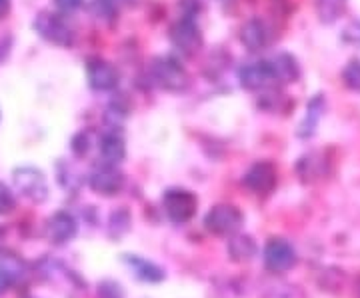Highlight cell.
<instances>
[{"mask_svg":"<svg viewBox=\"0 0 360 298\" xmlns=\"http://www.w3.org/2000/svg\"><path fill=\"white\" fill-rule=\"evenodd\" d=\"M14 188L30 202H44L49 198V182L44 172L37 167H18L13 170Z\"/></svg>","mask_w":360,"mask_h":298,"instance_id":"cell-1","label":"cell"},{"mask_svg":"<svg viewBox=\"0 0 360 298\" xmlns=\"http://www.w3.org/2000/svg\"><path fill=\"white\" fill-rule=\"evenodd\" d=\"M150 77L162 91L180 92L188 86V74L170 56H158L150 65Z\"/></svg>","mask_w":360,"mask_h":298,"instance_id":"cell-2","label":"cell"},{"mask_svg":"<svg viewBox=\"0 0 360 298\" xmlns=\"http://www.w3.org/2000/svg\"><path fill=\"white\" fill-rule=\"evenodd\" d=\"M243 221H245L243 212L234 205H217L206 212L205 226L214 236H232L238 233Z\"/></svg>","mask_w":360,"mask_h":298,"instance_id":"cell-3","label":"cell"},{"mask_svg":"<svg viewBox=\"0 0 360 298\" xmlns=\"http://www.w3.org/2000/svg\"><path fill=\"white\" fill-rule=\"evenodd\" d=\"M198 207V198L186 188H170L162 196V208L167 216L176 224H184L194 216Z\"/></svg>","mask_w":360,"mask_h":298,"instance_id":"cell-4","label":"cell"},{"mask_svg":"<svg viewBox=\"0 0 360 298\" xmlns=\"http://www.w3.org/2000/svg\"><path fill=\"white\" fill-rule=\"evenodd\" d=\"M34 30L42 39L56 44V46H72V42H75L72 28L68 26L63 16L54 13H40L34 20Z\"/></svg>","mask_w":360,"mask_h":298,"instance_id":"cell-5","label":"cell"},{"mask_svg":"<svg viewBox=\"0 0 360 298\" xmlns=\"http://www.w3.org/2000/svg\"><path fill=\"white\" fill-rule=\"evenodd\" d=\"M262 259H264V266L269 268L270 273L283 274L288 273L292 266H296V250L295 247L284 240V238H270L264 247L262 252Z\"/></svg>","mask_w":360,"mask_h":298,"instance_id":"cell-6","label":"cell"},{"mask_svg":"<svg viewBox=\"0 0 360 298\" xmlns=\"http://www.w3.org/2000/svg\"><path fill=\"white\" fill-rule=\"evenodd\" d=\"M89 186L103 196H115L124 186V174L116 169L115 164H101L89 174Z\"/></svg>","mask_w":360,"mask_h":298,"instance_id":"cell-7","label":"cell"},{"mask_svg":"<svg viewBox=\"0 0 360 298\" xmlns=\"http://www.w3.org/2000/svg\"><path fill=\"white\" fill-rule=\"evenodd\" d=\"M170 40H172L174 48H179L182 54H188V56H193L202 48V32L193 18H182L172 26Z\"/></svg>","mask_w":360,"mask_h":298,"instance_id":"cell-8","label":"cell"},{"mask_svg":"<svg viewBox=\"0 0 360 298\" xmlns=\"http://www.w3.org/2000/svg\"><path fill=\"white\" fill-rule=\"evenodd\" d=\"M243 182L248 190H252L257 195H269L274 190V186L278 182V172H276V167L269 160H258L246 170Z\"/></svg>","mask_w":360,"mask_h":298,"instance_id":"cell-9","label":"cell"},{"mask_svg":"<svg viewBox=\"0 0 360 298\" xmlns=\"http://www.w3.org/2000/svg\"><path fill=\"white\" fill-rule=\"evenodd\" d=\"M86 78L92 91L108 92L118 86V70L103 58H92L86 65Z\"/></svg>","mask_w":360,"mask_h":298,"instance_id":"cell-10","label":"cell"},{"mask_svg":"<svg viewBox=\"0 0 360 298\" xmlns=\"http://www.w3.org/2000/svg\"><path fill=\"white\" fill-rule=\"evenodd\" d=\"M78 233V222L70 212H56L46 222V236L54 245H66L70 242Z\"/></svg>","mask_w":360,"mask_h":298,"instance_id":"cell-11","label":"cell"},{"mask_svg":"<svg viewBox=\"0 0 360 298\" xmlns=\"http://www.w3.org/2000/svg\"><path fill=\"white\" fill-rule=\"evenodd\" d=\"M238 80H240V86L246 91H262L274 78L270 72L269 63H252V65H246L245 68H240Z\"/></svg>","mask_w":360,"mask_h":298,"instance_id":"cell-12","label":"cell"},{"mask_svg":"<svg viewBox=\"0 0 360 298\" xmlns=\"http://www.w3.org/2000/svg\"><path fill=\"white\" fill-rule=\"evenodd\" d=\"M122 260L142 283H162L165 280V271L150 260L142 259L139 254H124Z\"/></svg>","mask_w":360,"mask_h":298,"instance_id":"cell-13","label":"cell"},{"mask_svg":"<svg viewBox=\"0 0 360 298\" xmlns=\"http://www.w3.org/2000/svg\"><path fill=\"white\" fill-rule=\"evenodd\" d=\"M270 40V32L266 25L258 18H252L245 22V26L240 28V42L245 44L248 51L257 52L262 51Z\"/></svg>","mask_w":360,"mask_h":298,"instance_id":"cell-14","label":"cell"},{"mask_svg":"<svg viewBox=\"0 0 360 298\" xmlns=\"http://www.w3.org/2000/svg\"><path fill=\"white\" fill-rule=\"evenodd\" d=\"M270 66L272 78L278 82H296L300 77V68L296 65L295 56L290 54H276L272 60H266Z\"/></svg>","mask_w":360,"mask_h":298,"instance_id":"cell-15","label":"cell"},{"mask_svg":"<svg viewBox=\"0 0 360 298\" xmlns=\"http://www.w3.org/2000/svg\"><path fill=\"white\" fill-rule=\"evenodd\" d=\"M26 273L28 268H26L25 260L18 254H14L11 250H0V274L6 278L8 286L25 280Z\"/></svg>","mask_w":360,"mask_h":298,"instance_id":"cell-16","label":"cell"},{"mask_svg":"<svg viewBox=\"0 0 360 298\" xmlns=\"http://www.w3.org/2000/svg\"><path fill=\"white\" fill-rule=\"evenodd\" d=\"M101 156L106 164H120L127 158V144L124 138L116 132H106L101 138Z\"/></svg>","mask_w":360,"mask_h":298,"instance_id":"cell-17","label":"cell"},{"mask_svg":"<svg viewBox=\"0 0 360 298\" xmlns=\"http://www.w3.org/2000/svg\"><path fill=\"white\" fill-rule=\"evenodd\" d=\"M258 247L257 242L252 240V236L248 234H232V238L229 240V257L234 262H250L257 257Z\"/></svg>","mask_w":360,"mask_h":298,"instance_id":"cell-18","label":"cell"},{"mask_svg":"<svg viewBox=\"0 0 360 298\" xmlns=\"http://www.w3.org/2000/svg\"><path fill=\"white\" fill-rule=\"evenodd\" d=\"M322 112H324V98L319 94V96H314L309 103V106H307V115H304L300 127H298V136H302V138L312 136L316 127H319V120L322 118Z\"/></svg>","mask_w":360,"mask_h":298,"instance_id":"cell-19","label":"cell"},{"mask_svg":"<svg viewBox=\"0 0 360 298\" xmlns=\"http://www.w3.org/2000/svg\"><path fill=\"white\" fill-rule=\"evenodd\" d=\"M298 172L302 176V181H314V179H321L324 176V158L321 155H309L304 156L300 162H298Z\"/></svg>","mask_w":360,"mask_h":298,"instance_id":"cell-20","label":"cell"},{"mask_svg":"<svg viewBox=\"0 0 360 298\" xmlns=\"http://www.w3.org/2000/svg\"><path fill=\"white\" fill-rule=\"evenodd\" d=\"M347 0H316V14L322 22L330 25L345 13Z\"/></svg>","mask_w":360,"mask_h":298,"instance_id":"cell-21","label":"cell"},{"mask_svg":"<svg viewBox=\"0 0 360 298\" xmlns=\"http://www.w3.org/2000/svg\"><path fill=\"white\" fill-rule=\"evenodd\" d=\"M262 298H307L304 292L298 288L296 285H290V283H278V285L269 286L264 290Z\"/></svg>","mask_w":360,"mask_h":298,"instance_id":"cell-22","label":"cell"},{"mask_svg":"<svg viewBox=\"0 0 360 298\" xmlns=\"http://www.w3.org/2000/svg\"><path fill=\"white\" fill-rule=\"evenodd\" d=\"M342 80L350 91L360 92V60H350L342 70Z\"/></svg>","mask_w":360,"mask_h":298,"instance_id":"cell-23","label":"cell"},{"mask_svg":"<svg viewBox=\"0 0 360 298\" xmlns=\"http://www.w3.org/2000/svg\"><path fill=\"white\" fill-rule=\"evenodd\" d=\"M14 208H16V198H14V193L4 184L0 182V216H6L11 214Z\"/></svg>","mask_w":360,"mask_h":298,"instance_id":"cell-24","label":"cell"},{"mask_svg":"<svg viewBox=\"0 0 360 298\" xmlns=\"http://www.w3.org/2000/svg\"><path fill=\"white\" fill-rule=\"evenodd\" d=\"M72 153L77 156H84L89 155L90 150V136L89 132H78L72 136V144H70Z\"/></svg>","mask_w":360,"mask_h":298,"instance_id":"cell-25","label":"cell"},{"mask_svg":"<svg viewBox=\"0 0 360 298\" xmlns=\"http://www.w3.org/2000/svg\"><path fill=\"white\" fill-rule=\"evenodd\" d=\"M98 298H124V290L118 283L104 280L103 285L98 286Z\"/></svg>","mask_w":360,"mask_h":298,"instance_id":"cell-26","label":"cell"},{"mask_svg":"<svg viewBox=\"0 0 360 298\" xmlns=\"http://www.w3.org/2000/svg\"><path fill=\"white\" fill-rule=\"evenodd\" d=\"M112 8H115L112 0H94L92 2V13L96 14L98 18L101 16H108V14L112 13Z\"/></svg>","mask_w":360,"mask_h":298,"instance_id":"cell-27","label":"cell"},{"mask_svg":"<svg viewBox=\"0 0 360 298\" xmlns=\"http://www.w3.org/2000/svg\"><path fill=\"white\" fill-rule=\"evenodd\" d=\"M54 2H56V6L63 13H72V11H77L78 6L82 4V0H54Z\"/></svg>","mask_w":360,"mask_h":298,"instance_id":"cell-28","label":"cell"},{"mask_svg":"<svg viewBox=\"0 0 360 298\" xmlns=\"http://www.w3.org/2000/svg\"><path fill=\"white\" fill-rule=\"evenodd\" d=\"M11 8V0H0V18H4Z\"/></svg>","mask_w":360,"mask_h":298,"instance_id":"cell-29","label":"cell"},{"mask_svg":"<svg viewBox=\"0 0 360 298\" xmlns=\"http://www.w3.org/2000/svg\"><path fill=\"white\" fill-rule=\"evenodd\" d=\"M6 286H8V283H6V278H4V276L0 274V294H2L4 290H6Z\"/></svg>","mask_w":360,"mask_h":298,"instance_id":"cell-30","label":"cell"},{"mask_svg":"<svg viewBox=\"0 0 360 298\" xmlns=\"http://www.w3.org/2000/svg\"><path fill=\"white\" fill-rule=\"evenodd\" d=\"M0 117H2V115H0Z\"/></svg>","mask_w":360,"mask_h":298,"instance_id":"cell-31","label":"cell"}]
</instances>
